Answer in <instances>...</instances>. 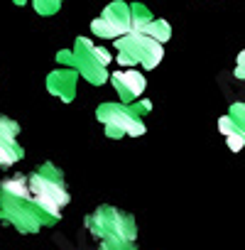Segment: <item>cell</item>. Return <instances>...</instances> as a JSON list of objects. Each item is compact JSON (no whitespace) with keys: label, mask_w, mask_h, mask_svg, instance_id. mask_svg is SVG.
Instances as JSON below:
<instances>
[{"label":"cell","mask_w":245,"mask_h":250,"mask_svg":"<svg viewBox=\"0 0 245 250\" xmlns=\"http://www.w3.org/2000/svg\"><path fill=\"white\" fill-rule=\"evenodd\" d=\"M57 62L61 66L76 69L81 79H86L91 86H103L105 81H110V71H108L110 52L103 47H96L88 37H79L71 49H59Z\"/></svg>","instance_id":"4"},{"label":"cell","mask_w":245,"mask_h":250,"mask_svg":"<svg viewBox=\"0 0 245 250\" xmlns=\"http://www.w3.org/2000/svg\"><path fill=\"white\" fill-rule=\"evenodd\" d=\"M30 3H32V8H35L37 15H42V18H52V15H57V13L61 10L64 0H30Z\"/></svg>","instance_id":"14"},{"label":"cell","mask_w":245,"mask_h":250,"mask_svg":"<svg viewBox=\"0 0 245 250\" xmlns=\"http://www.w3.org/2000/svg\"><path fill=\"white\" fill-rule=\"evenodd\" d=\"M113 42L120 66H143L145 71H152L164 59L162 42L150 37L147 32H128Z\"/></svg>","instance_id":"6"},{"label":"cell","mask_w":245,"mask_h":250,"mask_svg":"<svg viewBox=\"0 0 245 250\" xmlns=\"http://www.w3.org/2000/svg\"><path fill=\"white\" fill-rule=\"evenodd\" d=\"M152 110L147 98H138L133 103H101L96 108V120L103 125L105 138L122 140V138H140L147 133L143 118Z\"/></svg>","instance_id":"3"},{"label":"cell","mask_w":245,"mask_h":250,"mask_svg":"<svg viewBox=\"0 0 245 250\" xmlns=\"http://www.w3.org/2000/svg\"><path fill=\"white\" fill-rule=\"evenodd\" d=\"M218 130H221V135L225 138V145H228L233 152H238V150L245 147V133L233 123V118H230L228 113L218 120Z\"/></svg>","instance_id":"11"},{"label":"cell","mask_w":245,"mask_h":250,"mask_svg":"<svg viewBox=\"0 0 245 250\" xmlns=\"http://www.w3.org/2000/svg\"><path fill=\"white\" fill-rule=\"evenodd\" d=\"M110 86L115 88V93H118V98L122 103H133V101H138L143 96L147 81H145V76L140 71L125 69V71H113L110 74Z\"/></svg>","instance_id":"9"},{"label":"cell","mask_w":245,"mask_h":250,"mask_svg":"<svg viewBox=\"0 0 245 250\" xmlns=\"http://www.w3.org/2000/svg\"><path fill=\"white\" fill-rule=\"evenodd\" d=\"M145 32L150 35V37H155V40H160L162 44L172 37V25L167 22V20H162V18H155L147 27H145Z\"/></svg>","instance_id":"13"},{"label":"cell","mask_w":245,"mask_h":250,"mask_svg":"<svg viewBox=\"0 0 245 250\" xmlns=\"http://www.w3.org/2000/svg\"><path fill=\"white\" fill-rule=\"evenodd\" d=\"M233 76H235V79H240V81H245V49H243V52L238 54V59H235Z\"/></svg>","instance_id":"16"},{"label":"cell","mask_w":245,"mask_h":250,"mask_svg":"<svg viewBox=\"0 0 245 250\" xmlns=\"http://www.w3.org/2000/svg\"><path fill=\"white\" fill-rule=\"evenodd\" d=\"M13 3H15V5H25V3H27V0H13Z\"/></svg>","instance_id":"17"},{"label":"cell","mask_w":245,"mask_h":250,"mask_svg":"<svg viewBox=\"0 0 245 250\" xmlns=\"http://www.w3.org/2000/svg\"><path fill=\"white\" fill-rule=\"evenodd\" d=\"M155 20V15L150 13L147 5L143 3H133V32H145V27Z\"/></svg>","instance_id":"12"},{"label":"cell","mask_w":245,"mask_h":250,"mask_svg":"<svg viewBox=\"0 0 245 250\" xmlns=\"http://www.w3.org/2000/svg\"><path fill=\"white\" fill-rule=\"evenodd\" d=\"M228 115L233 118V123L238 125V128L245 133V103H230Z\"/></svg>","instance_id":"15"},{"label":"cell","mask_w":245,"mask_h":250,"mask_svg":"<svg viewBox=\"0 0 245 250\" xmlns=\"http://www.w3.org/2000/svg\"><path fill=\"white\" fill-rule=\"evenodd\" d=\"M79 71L71 69V66H61V69H54L49 71L47 76V91L52 96H57L61 103H71L76 98V86H79Z\"/></svg>","instance_id":"10"},{"label":"cell","mask_w":245,"mask_h":250,"mask_svg":"<svg viewBox=\"0 0 245 250\" xmlns=\"http://www.w3.org/2000/svg\"><path fill=\"white\" fill-rule=\"evenodd\" d=\"M0 221L25 235L57 226V221L32 194L27 174H15L0 182Z\"/></svg>","instance_id":"1"},{"label":"cell","mask_w":245,"mask_h":250,"mask_svg":"<svg viewBox=\"0 0 245 250\" xmlns=\"http://www.w3.org/2000/svg\"><path fill=\"white\" fill-rule=\"evenodd\" d=\"M91 32L98 40H118L133 32V5L125 3V0H113L91 22Z\"/></svg>","instance_id":"7"},{"label":"cell","mask_w":245,"mask_h":250,"mask_svg":"<svg viewBox=\"0 0 245 250\" xmlns=\"http://www.w3.org/2000/svg\"><path fill=\"white\" fill-rule=\"evenodd\" d=\"M18 135L20 123L8 115H0V169H8L25 157V147L20 145Z\"/></svg>","instance_id":"8"},{"label":"cell","mask_w":245,"mask_h":250,"mask_svg":"<svg viewBox=\"0 0 245 250\" xmlns=\"http://www.w3.org/2000/svg\"><path fill=\"white\" fill-rule=\"evenodd\" d=\"M27 182H30V189L37 196V201L44 206V211L59 223L64 206H69V201H71L64 172L54 162H42L40 167H35L27 174Z\"/></svg>","instance_id":"5"},{"label":"cell","mask_w":245,"mask_h":250,"mask_svg":"<svg viewBox=\"0 0 245 250\" xmlns=\"http://www.w3.org/2000/svg\"><path fill=\"white\" fill-rule=\"evenodd\" d=\"M83 226L98 240V250H138V221L118 206L103 204L93 208Z\"/></svg>","instance_id":"2"}]
</instances>
